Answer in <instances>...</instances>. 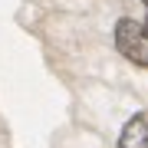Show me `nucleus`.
Masks as SVG:
<instances>
[{
  "instance_id": "nucleus-1",
  "label": "nucleus",
  "mask_w": 148,
  "mask_h": 148,
  "mask_svg": "<svg viewBox=\"0 0 148 148\" xmlns=\"http://www.w3.org/2000/svg\"><path fill=\"white\" fill-rule=\"evenodd\" d=\"M115 46L122 56H128L135 66H148V43H145V27L138 20H119L115 23Z\"/></svg>"
},
{
  "instance_id": "nucleus-2",
  "label": "nucleus",
  "mask_w": 148,
  "mask_h": 148,
  "mask_svg": "<svg viewBox=\"0 0 148 148\" xmlns=\"http://www.w3.org/2000/svg\"><path fill=\"white\" fill-rule=\"evenodd\" d=\"M119 148H148V119L145 112H138L125 122V128H122L119 135Z\"/></svg>"
}]
</instances>
